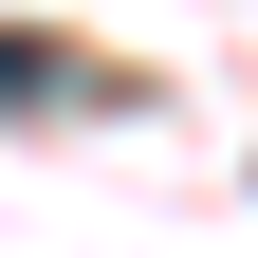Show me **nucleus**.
Instances as JSON below:
<instances>
[{
  "label": "nucleus",
  "mask_w": 258,
  "mask_h": 258,
  "mask_svg": "<svg viewBox=\"0 0 258 258\" xmlns=\"http://www.w3.org/2000/svg\"><path fill=\"white\" fill-rule=\"evenodd\" d=\"M74 92H92L74 55H55V37H19V19H0V111H74Z\"/></svg>",
  "instance_id": "1"
}]
</instances>
